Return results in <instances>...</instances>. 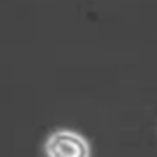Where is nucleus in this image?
I'll return each mask as SVG.
<instances>
[{"instance_id": "1", "label": "nucleus", "mask_w": 157, "mask_h": 157, "mask_svg": "<svg viewBox=\"0 0 157 157\" xmlns=\"http://www.w3.org/2000/svg\"><path fill=\"white\" fill-rule=\"evenodd\" d=\"M46 157H90L89 140L78 131L58 128L46 137L43 145Z\"/></svg>"}]
</instances>
